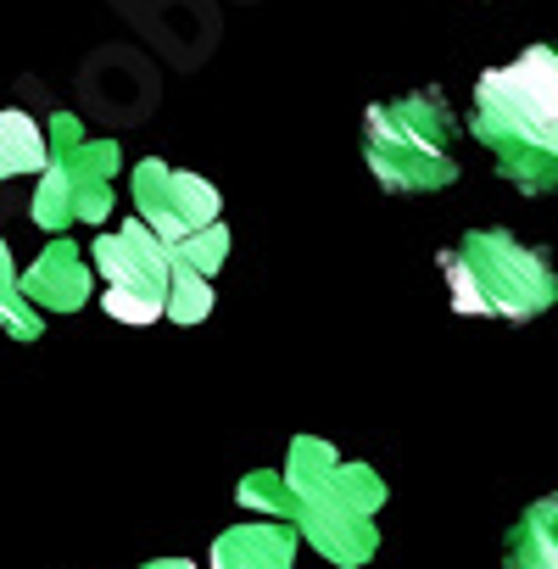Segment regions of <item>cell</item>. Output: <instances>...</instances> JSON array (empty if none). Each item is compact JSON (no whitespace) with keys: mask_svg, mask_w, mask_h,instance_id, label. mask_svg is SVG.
<instances>
[{"mask_svg":"<svg viewBox=\"0 0 558 569\" xmlns=\"http://www.w3.org/2000/svg\"><path fill=\"white\" fill-rule=\"evenodd\" d=\"M212 313V273L173 262V284H168V319L173 325H201Z\"/></svg>","mask_w":558,"mask_h":569,"instance_id":"cell-14","label":"cell"},{"mask_svg":"<svg viewBox=\"0 0 558 569\" xmlns=\"http://www.w3.org/2000/svg\"><path fill=\"white\" fill-rule=\"evenodd\" d=\"M447 291H452V313L464 319H541L552 302H558V273L552 262L502 234V229H469L447 257Z\"/></svg>","mask_w":558,"mask_h":569,"instance_id":"cell-2","label":"cell"},{"mask_svg":"<svg viewBox=\"0 0 558 569\" xmlns=\"http://www.w3.org/2000/svg\"><path fill=\"white\" fill-rule=\"evenodd\" d=\"M469 129L519 196H552L558 190V118L519 107L508 90L491 84V73L475 79Z\"/></svg>","mask_w":558,"mask_h":569,"instance_id":"cell-5","label":"cell"},{"mask_svg":"<svg viewBox=\"0 0 558 569\" xmlns=\"http://www.w3.org/2000/svg\"><path fill=\"white\" fill-rule=\"evenodd\" d=\"M140 569H196L190 558H151V563H140Z\"/></svg>","mask_w":558,"mask_h":569,"instance_id":"cell-17","label":"cell"},{"mask_svg":"<svg viewBox=\"0 0 558 569\" xmlns=\"http://www.w3.org/2000/svg\"><path fill=\"white\" fill-rule=\"evenodd\" d=\"M497 90H508L519 107L558 118V46H530L525 57H514L508 68H486Z\"/></svg>","mask_w":558,"mask_h":569,"instance_id":"cell-10","label":"cell"},{"mask_svg":"<svg viewBox=\"0 0 558 569\" xmlns=\"http://www.w3.org/2000/svg\"><path fill=\"white\" fill-rule=\"evenodd\" d=\"M90 262L107 279L101 308L118 325H157V319H168V284H173V262L179 257H173V246L146 218L101 229L96 246H90Z\"/></svg>","mask_w":558,"mask_h":569,"instance_id":"cell-6","label":"cell"},{"mask_svg":"<svg viewBox=\"0 0 558 569\" xmlns=\"http://www.w3.org/2000/svg\"><path fill=\"white\" fill-rule=\"evenodd\" d=\"M0 336H7V313H0Z\"/></svg>","mask_w":558,"mask_h":569,"instance_id":"cell-18","label":"cell"},{"mask_svg":"<svg viewBox=\"0 0 558 569\" xmlns=\"http://www.w3.org/2000/svg\"><path fill=\"white\" fill-rule=\"evenodd\" d=\"M23 291L40 313H79L96 291V262L79 240L57 234L29 268H23Z\"/></svg>","mask_w":558,"mask_h":569,"instance_id":"cell-8","label":"cell"},{"mask_svg":"<svg viewBox=\"0 0 558 569\" xmlns=\"http://www.w3.org/2000/svg\"><path fill=\"white\" fill-rule=\"evenodd\" d=\"M173 257L190 262V268H201V273H218L223 257H229V229H223V223H207V229H196L190 240H179Z\"/></svg>","mask_w":558,"mask_h":569,"instance_id":"cell-16","label":"cell"},{"mask_svg":"<svg viewBox=\"0 0 558 569\" xmlns=\"http://www.w3.org/2000/svg\"><path fill=\"white\" fill-rule=\"evenodd\" d=\"M240 508L262 513V519H291V480L286 469H251L240 486H235Z\"/></svg>","mask_w":558,"mask_h":569,"instance_id":"cell-15","label":"cell"},{"mask_svg":"<svg viewBox=\"0 0 558 569\" xmlns=\"http://www.w3.org/2000/svg\"><path fill=\"white\" fill-rule=\"evenodd\" d=\"M302 530L291 519H257L235 525L212 541V569H297Z\"/></svg>","mask_w":558,"mask_h":569,"instance_id":"cell-9","label":"cell"},{"mask_svg":"<svg viewBox=\"0 0 558 569\" xmlns=\"http://www.w3.org/2000/svg\"><path fill=\"white\" fill-rule=\"evenodd\" d=\"M51 162V129H40L23 107L0 112V184L12 179H40Z\"/></svg>","mask_w":558,"mask_h":569,"instance_id":"cell-12","label":"cell"},{"mask_svg":"<svg viewBox=\"0 0 558 569\" xmlns=\"http://www.w3.org/2000/svg\"><path fill=\"white\" fill-rule=\"evenodd\" d=\"M458 118L436 90L402 96V101H375L363 112V162L380 190L391 196H425L447 190L458 179Z\"/></svg>","mask_w":558,"mask_h":569,"instance_id":"cell-3","label":"cell"},{"mask_svg":"<svg viewBox=\"0 0 558 569\" xmlns=\"http://www.w3.org/2000/svg\"><path fill=\"white\" fill-rule=\"evenodd\" d=\"M129 196H134L140 218H146L168 246L190 240L196 229L218 223V212H223V196H218L201 173L168 168V162H157V157L134 162V173H129Z\"/></svg>","mask_w":558,"mask_h":569,"instance_id":"cell-7","label":"cell"},{"mask_svg":"<svg viewBox=\"0 0 558 569\" xmlns=\"http://www.w3.org/2000/svg\"><path fill=\"white\" fill-rule=\"evenodd\" d=\"M291 480V525L302 541L336 569H363L380 552V508L386 480L369 463H347L325 436H297L286 458Z\"/></svg>","mask_w":558,"mask_h":569,"instance_id":"cell-1","label":"cell"},{"mask_svg":"<svg viewBox=\"0 0 558 569\" xmlns=\"http://www.w3.org/2000/svg\"><path fill=\"white\" fill-rule=\"evenodd\" d=\"M0 313H7V336L12 341H40L46 336V313L29 302L23 268L12 262V246L7 240H0Z\"/></svg>","mask_w":558,"mask_h":569,"instance_id":"cell-13","label":"cell"},{"mask_svg":"<svg viewBox=\"0 0 558 569\" xmlns=\"http://www.w3.org/2000/svg\"><path fill=\"white\" fill-rule=\"evenodd\" d=\"M46 129H51V162L34 179L29 218L51 234H62L68 223H112V196H118V168H123L118 140L112 134L90 140L73 112H57Z\"/></svg>","mask_w":558,"mask_h":569,"instance_id":"cell-4","label":"cell"},{"mask_svg":"<svg viewBox=\"0 0 558 569\" xmlns=\"http://www.w3.org/2000/svg\"><path fill=\"white\" fill-rule=\"evenodd\" d=\"M502 569H558V497H536L508 525Z\"/></svg>","mask_w":558,"mask_h":569,"instance_id":"cell-11","label":"cell"}]
</instances>
